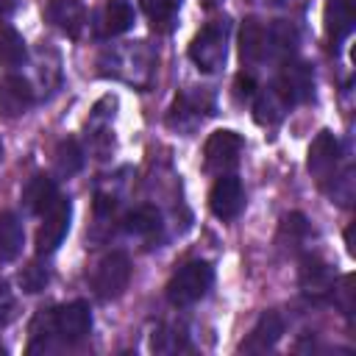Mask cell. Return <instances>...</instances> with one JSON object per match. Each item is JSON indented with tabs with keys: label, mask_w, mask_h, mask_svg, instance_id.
Returning <instances> with one entry per match:
<instances>
[{
	"label": "cell",
	"mask_w": 356,
	"mask_h": 356,
	"mask_svg": "<svg viewBox=\"0 0 356 356\" xmlns=\"http://www.w3.org/2000/svg\"><path fill=\"white\" fill-rule=\"evenodd\" d=\"M47 281H50V273H47V267L44 264H39V261H28L22 270H19V286H22V292H42L44 286H47Z\"/></svg>",
	"instance_id": "cell-24"
},
{
	"label": "cell",
	"mask_w": 356,
	"mask_h": 356,
	"mask_svg": "<svg viewBox=\"0 0 356 356\" xmlns=\"http://www.w3.org/2000/svg\"><path fill=\"white\" fill-rule=\"evenodd\" d=\"M33 106V89L19 75L0 78V114L3 117H19Z\"/></svg>",
	"instance_id": "cell-10"
},
{
	"label": "cell",
	"mask_w": 356,
	"mask_h": 356,
	"mask_svg": "<svg viewBox=\"0 0 356 356\" xmlns=\"http://www.w3.org/2000/svg\"><path fill=\"white\" fill-rule=\"evenodd\" d=\"M53 167H56V172L61 178H70V175H75L83 167V150H81V145L72 136L58 142L56 156H53Z\"/></svg>",
	"instance_id": "cell-22"
},
{
	"label": "cell",
	"mask_w": 356,
	"mask_h": 356,
	"mask_svg": "<svg viewBox=\"0 0 356 356\" xmlns=\"http://www.w3.org/2000/svg\"><path fill=\"white\" fill-rule=\"evenodd\" d=\"M242 136L236 131H214L209 139H206V147H203V159H206V170L217 172V175H225L228 170L236 167L239 161V153H242Z\"/></svg>",
	"instance_id": "cell-6"
},
{
	"label": "cell",
	"mask_w": 356,
	"mask_h": 356,
	"mask_svg": "<svg viewBox=\"0 0 356 356\" xmlns=\"http://www.w3.org/2000/svg\"><path fill=\"white\" fill-rule=\"evenodd\" d=\"M253 97H256V103H253L256 122H261V125H275V122L289 111L286 100L275 92V86H273V83H270L264 92H256Z\"/></svg>",
	"instance_id": "cell-19"
},
{
	"label": "cell",
	"mask_w": 356,
	"mask_h": 356,
	"mask_svg": "<svg viewBox=\"0 0 356 356\" xmlns=\"http://www.w3.org/2000/svg\"><path fill=\"white\" fill-rule=\"evenodd\" d=\"M275 92L286 100V106H295V103H306L312 97V89H314V78L309 72L306 64L300 61H286L281 75L273 81Z\"/></svg>",
	"instance_id": "cell-9"
},
{
	"label": "cell",
	"mask_w": 356,
	"mask_h": 356,
	"mask_svg": "<svg viewBox=\"0 0 356 356\" xmlns=\"http://www.w3.org/2000/svg\"><path fill=\"white\" fill-rule=\"evenodd\" d=\"M131 281V259L122 253V250H111L100 259V264L95 267V275H92V286H95V295L103 298V300H114L125 292Z\"/></svg>",
	"instance_id": "cell-4"
},
{
	"label": "cell",
	"mask_w": 356,
	"mask_h": 356,
	"mask_svg": "<svg viewBox=\"0 0 356 356\" xmlns=\"http://www.w3.org/2000/svg\"><path fill=\"white\" fill-rule=\"evenodd\" d=\"M298 281H300V289H303L306 295H325V292H331V286H334V275H331L328 264L320 261L317 256H306V259L300 261Z\"/></svg>",
	"instance_id": "cell-16"
},
{
	"label": "cell",
	"mask_w": 356,
	"mask_h": 356,
	"mask_svg": "<svg viewBox=\"0 0 356 356\" xmlns=\"http://www.w3.org/2000/svg\"><path fill=\"white\" fill-rule=\"evenodd\" d=\"M161 228V214L153 206H139L125 217V231L142 239H150Z\"/></svg>",
	"instance_id": "cell-23"
},
{
	"label": "cell",
	"mask_w": 356,
	"mask_h": 356,
	"mask_svg": "<svg viewBox=\"0 0 356 356\" xmlns=\"http://www.w3.org/2000/svg\"><path fill=\"white\" fill-rule=\"evenodd\" d=\"M44 14L70 39H78L81 31H83V22H86V11H83V3L81 0H50L47 8H44Z\"/></svg>",
	"instance_id": "cell-12"
},
{
	"label": "cell",
	"mask_w": 356,
	"mask_h": 356,
	"mask_svg": "<svg viewBox=\"0 0 356 356\" xmlns=\"http://www.w3.org/2000/svg\"><path fill=\"white\" fill-rule=\"evenodd\" d=\"M100 28L106 36H120L134 25V6L128 0H108L100 17Z\"/></svg>",
	"instance_id": "cell-20"
},
{
	"label": "cell",
	"mask_w": 356,
	"mask_h": 356,
	"mask_svg": "<svg viewBox=\"0 0 356 356\" xmlns=\"http://www.w3.org/2000/svg\"><path fill=\"white\" fill-rule=\"evenodd\" d=\"M61 195H58V186H56V181L50 178V175H33L28 184H25V189H22V206L31 211V214H44L56 200H58Z\"/></svg>",
	"instance_id": "cell-14"
},
{
	"label": "cell",
	"mask_w": 356,
	"mask_h": 356,
	"mask_svg": "<svg viewBox=\"0 0 356 356\" xmlns=\"http://www.w3.org/2000/svg\"><path fill=\"white\" fill-rule=\"evenodd\" d=\"M22 242H25V231L19 217L11 211H0V259L3 261L17 259L22 250Z\"/></svg>",
	"instance_id": "cell-18"
},
{
	"label": "cell",
	"mask_w": 356,
	"mask_h": 356,
	"mask_svg": "<svg viewBox=\"0 0 356 356\" xmlns=\"http://www.w3.org/2000/svg\"><path fill=\"white\" fill-rule=\"evenodd\" d=\"M309 225H306V217L303 214H289L284 217V225H281V236H289V242H300V236H306Z\"/></svg>",
	"instance_id": "cell-27"
},
{
	"label": "cell",
	"mask_w": 356,
	"mask_h": 356,
	"mask_svg": "<svg viewBox=\"0 0 356 356\" xmlns=\"http://www.w3.org/2000/svg\"><path fill=\"white\" fill-rule=\"evenodd\" d=\"M28 56L25 39L17 28L0 25V67H19Z\"/></svg>",
	"instance_id": "cell-21"
},
{
	"label": "cell",
	"mask_w": 356,
	"mask_h": 356,
	"mask_svg": "<svg viewBox=\"0 0 356 356\" xmlns=\"http://www.w3.org/2000/svg\"><path fill=\"white\" fill-rule=\"evenodd\" d=\"M356 22L353 0H328L325 3V33L331 42H342Z\"/></svg>",
	"instance_id": "cell-15"
},
{
	"label": "cell",
	"mask_w": 356,
	"mask_h": 356,
	"mask_svg": "<svg viewBox=\"0 0 356 356\" xmlns=\"http://www.w3.org/2000/svg\"><path fill=\"white\" fill-rule=\"evenodd\" d=\"M245 206V189L236 175H220L209 192V209L220 220H234Z\"/></svg>",
	"instance_id": "cell-8"
},
{
	"label": "cell",
	"mask_w": 356,
	"mask_h": 356,
	"mask_svg": "<svg viewBox=\"0 0 356 356\" xmlns=\"http://www.w3.org/2000/svg\"><path fill=\"white\" fill-rule=\"evenodd\" d=\"M337 164H339V139L331 131H320L314 136V142L309 145V159L306 167L309 172L325 186L334 175H337Z\"/></svg>",
	"instance_id": "cell-7"
},
{
	"label": "cell",
	"mask_w": 356,
	"mask_h": 356,
	"mask_svg": "<svg viewBox=\"0 0 356 356\" xmlns=\"http://www.w3.org/2000/svg\"><path fill=\"white\" fill-rule=\"evenodd\" d=\"M178 6H181V0H142L145 14H147L150 22L159 25V28H167V25L172 22Z\"/></svg>",
	"instance_id": "cell-25"
},
{
	"label": "cell",
	"mask_w": 356,
	"mask_h": 356,
	"mask_svg": "<svg viewBox=\"0 0 356 356\" xmlns=\"http://www.w3.org/2000/svg\"><path fill=\"white\" fill-rule=\"evenodd\" d=\"M0 353H3V348H0Z\"/></svg>",
	"instance_id": "cell-33"
},
{
	"label": "cell",
	"mask_w": 356,
	"mask_h": 356,
	"mask_svg": "<svg viewBox=\"0 0 356 356\" xmlns=\"http://www.w3.org/2000/svg\"><path fill=\"white\" fill-rule=\"evenodd\" d=\"M236 95L239 97H245V100H250L253 95H256V81L250 78V75H236Z\"/></svg>",
	"instance_id": "cell-28"
},
{
	"label": "cell",
	"mask_w": 356,
	"mask_h": 356,
	"mask_svg": "<svg viewBox=\"0 0 356 356\" xmlns=\"http://www.w3.org/2000/svg\"><path fill=\"white\" fill-rule=\"evenodd\" d=\"M70 220H72V203L67 197H58L42 214V225L36 231V253L39 256H50L58 250V245L64 242V236L70 231Z\"/></svg>",
	"instance_id": "cell-5"
},
{
	"label": "cell",
	"mask_w": 356,
	"mask_h": 356,
	"mask_svg": "<svg viewBox=\"0 0 356 356\" xmlns=\"http://www.w3.org/2000/svg\"><path fill=\"white\" fill-rule=\"evenodd\" d=\"M11 320V300L8 298H0V328Z\"/></svg>",
	"instance_id": "cell-29"
},
{
	"label": "cell",
	"mask_w": 356,
	"mask_h": 356,
	"mask_svg": "<svg viewBox=\"0 0 356 356\" xmlns=\"http://www.w3.org/2000/svg\"><path fill=\"white\" fill-rule=\"evenodd\" d=\"M214 284V270L209 261H186L167 284V300L172 306H192L197 303Z\"/></svg>",
	"instance_id": "cell-1"
},
{
	"label": "cell",
	"mask_w": 356,
	"mask_h": 356,
	"mask_svg": "<svg viewBox=\"0 0 356 356\" xmlns=\"http://www.w3.org/2000/svg\"><path fill=\"white\" fill-rule=\"evenodd\" d=\"M0 159H3V142H0Z\"/></svg>",
	"instance_id": "cell-32"
},
{
	"label": "cell",
	"mask_w": 356,
	"mask_h": 356,
	"mask_svg": "<svg viewBox=\"0 0 356 356\" xmlns=\"http://www.w3.org/2000/svg\"><path fill=\"white\" fill-rule=\"evenodd\" d=\"M331 289H334V303L342 309V314H353V275H345L339 286Z\"/></svg>",
	"instance_id": "cell-26"
},
{
	"label": "cell",
	"mask_w": 356,
	"mask_h": 356,
	"mask_svg": "<svg viewBox=\"0 0 356 356\" xmlns=\"http://www.w3.org/2000/svg\"><path fill=\"white\" fill-rule=\"evenodd\" d=\"M0 298H8V295H6V281H3V275H0Z\"/></svg>",
	"instance_id": "cell-31"
},
{
	"label": "cell",
	"mask_w": 356,
	"mask_h": 356,
	"mask_svg": "<svg viewBox=\"0 0 356 356\" xmlns=\"http://www.w3.org/2000/svg\"><path fill=\"white\" fill-rule=\"evenodd\" d=\"M284 334V320L275 312H264L259 317V323L253 325V331L248 334V339L239 345L242 353H267L270 348H275V342Z\"/></svg>",
	"instance_id": "cell-11"
},
{
	"label": "cell",
	"mask_w": 356,
	"mask_h": 356,
	"mask_svg": "<svg viewBox=\"0 0 356 356\" xmlns=\"http://www.w3.org/2000/svg\"><path fill=\"white\" fill-rule=\"evenodd\" d=\"M209 111H211V97H209L206 92H184V95L175 100V106H172L167 122H170V128L184 131L186 117H192V125H195V122H200Z\"/></svg>",
	"instance_id": "cell-13"
},
{
	"label": "cell",
	"mask_w": 356,
	"mask_h": 356,
	"mask_svg": "<svg viewBox=\"0 0 356 356\" xmlns=\"http://www.w3.org/2000/svg\"><path fill=\"white\" fill-rule=\"evenodd\" d=\"M19 0H0V17H8L14 8H17Z\"/></svg>",
	"instance_id": "cell-30"
},
{
	"label": "cell",
	"mask_w": 356,
	"mask_h": 356,
	"mask_svg": "<svg viewBox=\"0 0 356 356\" xmlns=\"http://www.w3.org/2000/svg\"><path fill=\"white\" fill-rule=\"evenodd\" d=\"M42 320H44L47 334H56L67 345L81 342L92 331V312H89V303H83V300L64 303V306L53 309L50 314H42Z\"/></svg>",
	"instance_id": "cell-2"
},
{
	"label": "cell",
	"mask_w": 356,
	"mask_h": 356,
	"mask_svg": "<svg viewBox=\"0 0 356 356\" xmlns=\"http://www.w3.org/2000/svg\"><path fill=\"white\" fill-rule=\"evenodd\" d=\"M228 25L225 22H209L189 44V58L197 64V70L203 72H217L225 61V50H228Z\"/></svg>",
	"instance_id": "cell-3"
},
{
	"label": "cell",
	"mask_w": 356,
	"mask_h": 356,
	"mask_svg": "<svg viewBox=\"0 0 356 356\" xmlns=\"http://www.w3.org/2000/svg\"><path fill=\"white\" fill-rule=\"evenodd\" d=\"M239 53L248 64H256L267 56V28L250 17L242 22V31H239Z\"/></svg>",
	"instance_id": "cell-17"
}]
</instances>
